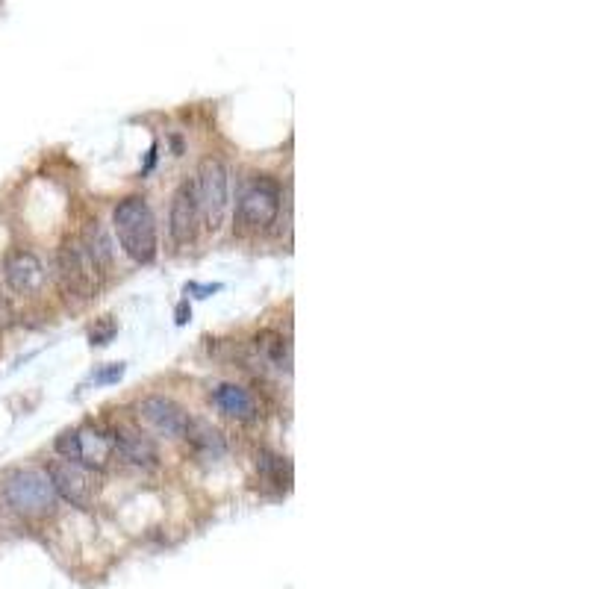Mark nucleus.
I'll return each instance as SVG.
<instances>
[{"label": "nucleus", "mask_w": 589, "mask_h": 589, "mask_svg": "<svg viewBox=\"0 0 589 589\" xmlns=\"http://www.w3.org/2000/svg\"><path fill=\"white\" fill-rule=\"evenodd\" d=\"M112 221H115L118 242L133 263L148 266L157 260V221H154V213L145 198H139V195L124 198L115 207Z\"/></svg>", "instance_id": "nucleus-1"}, {"label": "nucleus", "mask_w": 589, "mask_h": 589, "mask_svg": "<svg viewBox=\"0 0 589 589\" xmlns=\"http://www.w3.org/2000/svg\"><path fill=\"white\" fill-rule=\"evenodd\" d=\"M6 504L27 516V519H45L56 510V492L45 472L36 469H18L3 483Z\"/></svg>", "instance_id": "nucleus-2"}, {"label": "nucleus", "mask_w": 589, "mask_h": 589, "mask_svg": "<svg viewBox=\"0 0 589 589\" xmlns=\"http://www.w3.org/2000/svg\"><path fill=\"white\" fill-rule=\"evenodd\" d=\"M56 454L62 460H71V463H80L92 472H101L107 469L115 448H112V436L109 430L92 428H74V430H62L56 436Z\"/></svg>", "instance_id": "nucleus-3"}, {"label": "nucleus", "mask_w": 589, "mask_h": 589, "mask_svg": "<svg viewBox=\"0 0 589 589\" xmlns=\"http://www.w3.org/2000/svg\"><path fill=\"white\" fill-rule=\"evenodd\" d=\"M104 271L92 263V257L86 254V248L80 245V239H68L59 248V283L62 292L68 298H92L101 286Z\"/></svg>", "instance_id": "nucleus-4"}, {"label": "nucleus", "mask_w": 589, "mask_h": 589, "mask_svg": "<svg viewBox=\"0 0 589 589\" xmlns=\"http://www.w3.org/2000/svg\"><path fill=\"white\" fill-rule=\"evenodd\" d=\"M227 168L218 160H204L195 177V192H198V207H201V221L207 230H221L224 215L230 207V180Z\"/></svg>", "instance_id": "nucleus-5"}, {"label": "nucleus", "mask_w": 589, "mask_h": 589, "mask_svg": "<svg viewBox=\"0 0 589 589\" xmlns=\"http://www.w3.org/2000/svg\"><path fill=\"white\" fill-rule=\"evenodd\" d=\"M280 213V183L268 174H257L245 183L239 195L236 218L251 230H266Z\"/></svg>", "instance_id": "nucleus-6"}, {"label": "nucleus", "mask_w": 589, "mask_h": 589, "mask_svg": "<svg viewBox=\"0 0 589 589\" xmlns=\"http://www.w3.org/2000/svg\"><path fill=\"white\" fill-rule=\"evenodd\" d=\"M48 481L54 486L56 498H65L71 507H80V510H92L101 495V483L95 478V472L80 463H71V460L51 463Z\"/></svg>", "instance_id": "nucleus-7"}, {"label": "nucleus", "mask_w": 589, "mask_h": 589, "mask_svg": "<svg viewBox=\"0 0 589 589\" xmlns=\"http://www.w3.org/2000/svg\"><path fill=\"white\" fill-rule=\"evenodd\" d=\"M171 236L177 245H189L198 236V224H201V207H198V192H195V180H183L171 198Z\"/></svg>", "instance_id": "nucleus-8"}, {"label": "nucleus", "mask_w": 589, "mask_h": 589, "mask_svg": "<svg viewBox=\"0 0 589 589\" xmlns=\"http://www.w3.org/2000/svg\"><path fill=\"white\" fill-rule=\"evenodd\" d=\"M139 416L151 425L154 430H160L165 436H186V428H189V416L186 410L165 398V395H148L139 401Z\"/></svg>", "instance_id": "nucleus-9"}, {"label": "nucleus", "mask_w": 589, "mask_h": 589, "mask_svg": "<svg viewBox=\"0 0 589 589\" xmlns=\"http://www.w3.org/2000/svg\"><path fill=\"white\" fill-rule=\"evenodd\" d=\"M3 277H6V283H9L12 292H18V295H33V292H39L42 283H45V268H42L36 254H30V251H15V254L6 257V263H3Z\"/></svg>", "instance_id": "nucleus-10"}, {"label": "nucleus", "mask_w": 589, "mask_h": 589, "mask_svg": "<svg viewBox=\"0 0 589 589\" xmlns=\"http://www.w3.org/2000/svg\"><path fill=\"white\" fill-rule=\"evenodd\" d=\"M109 436H112L115 454H121L133 466H154L157 463V445L142 430L130 428V425H118L115 430H109Z\"/></svg>", "instance_id": "nucleus-11"}, {"label": "nucleus", "mask_w": 589, "mask_h": 589, "mask_svg": "<svg viewBox=\"0 0 589 589\" xmlns=\"http://www.w3.org/2000/svg\"><path fill=\"white\" fill-rule=\"evenodd\" d=\"M213 404L230 419H239V422L257 419V404L251 398V392L236 383H218L213 389Z\"/></svg>", "instance_id": "nucleus-12"}, {"label": "nucleus", "mask_w": 589, "mask_h": 589, "mask_svg": "<svg viewBox=\"0 0 589 589\" xmlns=\"http://www.w3.org/2000/svg\"><path fill=\"white\" fill-rule=\"evenodd\" d=\"M254 345H257L260 357L266 360L268 366H274V369H280V372H289L292 351H289V342H286L280 333H274V330H263V333H257Z\"/></svg>", "instance_id": "nucleus-13"}, {"label": "nucleus", "mask_w": 589, "mask_h": 589, "mask_svg": "<svg viewBox=\"0 0 589 589\" xmlns=\"http://www.w3.org/2000/svg\"><path fill=\"white\" fill-rule=\"evenodd\" d=\"M80 245L92 257V263L107 274V268L112 266V245H109V236L107 230L101 227V221H89V227L80 236Z\"/></svg>", "instance_id": "nucleus-14"}, {"label": "nucleus", "mask_w": 589, "mask_h": 589, "mask_svg": "<svg viewBox=\"0 0 589 589\" xmlns=\"http://www.w3.org/2000/svg\"><path fill=\"white\" fill-rule=\"evenodd\" d=\"M183 439H189V445H192L198 454H204V457H221V451H224L221 436H218L207 422H189Z\"/></svg>", "instance_id": "nucleus-15"}, {"label": "nucleus", "mask_w": 589, "mask_h": 589, "mask_svg": "<svg viewBox=\"0 0 589 589\" xmlns=\"http://www.w3.org/2000/svg\"><path fill=\"white\" fill-rule=\"evenodd\" d=\"M257 469L263 472V478H268V481L274 483V486H280V489H286V486L292 483V466H289V460L280 457V454L260 451V454H257Z\"/></svg>", "instance_id": "nucleus-16"}, {"label": "nucleus", "mask_w": 589, "mask_h": 589, "mask_svg": "<svg viewBox=\"0 0 589 589\" xmlns=\"http://www.w3.org/2000/svg\"><path fill=\"white\" fill-rule=\"evenodd\" d=\"M115 330H118V327H115V322L107 316L104 322L92 327V345H107L109 339L115 336Z\"/></svg>", "instance_id": "nucleus-17"}, {"label": "nucleus", "mask_w": 589, "mask_h": 589, "mask_svg": "<svg viewBox=\"0 0 589 589\" xmlns=\"http://www.w3.org/2000/svg\"><path fill=\"white\" fill-rule=\"evenodd\" d=\"M218 289H221V283H213V286H210V283H207V286L189 283V286H186V292H201L198 298H207V295H213V292H218Z\"/></svg>", "instance_id": "nucleus-18"}, {"label": "nucleus", "mask_w": 589, "mask_h": 589, "mask_svg": "<svg viewBox=\"0 0 589 589\" xmlns=\"http://www.w3.org/2000/svg\"><path fill=\"white\" fill-rule=\"evenodd\" d=\"M12 319V310H9V301H6V295L0 292V327Z\"/></svg>", "instance_id": "nucleus-19"}, {"label": "nucleus", "mask_w": 589, "mask_h": 589, "mask_svg": "<svg viewBox=\"0 0 589 589\" xmlns=\"http://www.w3.org/2000/svg\"><path fill=\"white\" fill-rule=\"evenodd\" d=\"M186 316H189V307H186V301H183V304L177 307V324H186V322H189Z\"/></svg>", "instance_id": "nucleus-20"}]
</instances>
